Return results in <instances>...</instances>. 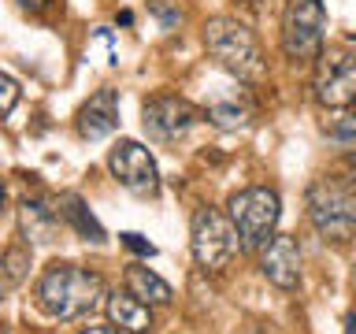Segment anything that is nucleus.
Masks as SVG:
<instances>
[{
    "mask_svg": "<svg viewBox=\"0 0 356 334\" xmlns=\"http://www.w3.org/2000/svg\"><path fill=\"white\" fill-rule=\"evenodd\" d=\"M353 182H356V167H353Z\"/></svg>",
    "mask_w": 356,
    "mask_h": 334,
    "instance_id": "a878e982",
    "label": "nucleus"
},
{
    "mask_svg": "<svg viewBox=\"0 0 356 334\" xmlns=\"http://www.w3.org/2000/svg\"><path fill=\"white\" fill-rule=\"evenodd\" d=\"M323 26H327L323 0H286L282 52L289 60H316L323 52Z\"/></svg>",
    "mask_w": 356,
    "mask_h": 334,
    "instance_id": "423d86ee",
    "label": "nucleus"
},
{
    "mask_svg": "<svg viewBox=\"0 0 356 334\" xmlns=\"http://www.w3.org/2000/svg\"><path fill=\"white\" fill-rule=\"evenodd\" d=\"M316 78H312V89H316V100L323 108H349L356 100V56L349 49H327L316 56Z\"/></svg>",
    "mask_w": 356,
    "mask_h": 334,
    "instance_id": "0eeeda50",
    "label": "nucleus"
},
{
    "mask_svg": "<svg viewBox=\"0 0 356 334\" xmlns=\"http://www.w3.org/2000/svg\"><path fill=\"white\" fill-rule=\"evenodd\" d=\"M149 8H152V15H156V19H160V22H163V26H167V30H171V26H178V19H182V15H178V11H175V8H167V4H160V0H152V4H149Z\"/></svg>",
    "mask_w": 356,
    "mask_h": 334,
    "instance_id": "412c9836",
    "label": "nucleus"
},
{
    "mask_svg": "<svg viewBox=\"0 0 356 334\" xmlns=\"http://www.w3.org/2000/svg\"><path fill=\"white\" fill-rule=\"evenodd\" d=\"M189 245H193V260L204 267V271H211V275L222 271L241 249L230 216H222V212L211 208V205L193 212V223H189Z\"/></svg>",
    "mask_w": 356,
    "mask_h": 334,
    "instance_id": "20e7f679",
    "label": "nucleus"
},
{
    "mask_svg": "<svg viewBox=\"0 0 356 334\" xmlns=\"http://www.w3.org/2000/svg\"><path fill=\"white\" fill-rule=\"evenodd\" d=\"M345 334H356V312H353V316H345Z\"/></svg>",
    "mask_w": 356,
    "mask_h": 334,
    "instance_id": "b1692460",
    "label": "nucleus"
},
{
    "mask_svg": "<svg viewBox=\"0 0 356 334\" xmlns=\"http://www.w3.org/2000/svg\"><path fill=\"white\" fill-rule=\"evenodd\" d=\"M204 45H208V52L216 56V63L222 71H230L234 78H241V82H260L264 71H267V60L260 52L256 33L238 19H227V15L208 19L204 22Z\"/></svg>",
    "mask_w": 356,
    "mask_h": 334,
    "instance_id": "f03ea898",
    "label": "nucleus"
},
{
    "mask_svg": "<svg viewBox=\"0 0 356 334\" xmlns=\"http://www.w3.org/2000/svg\"><path fill=\"white\" fill-rule=\"evenodd\" d=\"M327 138L338 145L345 156H353V160H356V111H341V116H334V122L327 127Z\"/></svg>",
    "mask_w": 356,
    "mask_h": 334,
    "instance_id": "f3484780",
    "label": "nucleus"
},
{
    "mask_svg": "<svg viewBox=\"0 0 356 334\" xmlns=\"http://www.w3.org/2000/svg\"><path fill=\"white\" fill-rule=\"evenodd\" d=\"M108 167H111V175L119 178V186L130 189V193H138V197H156V189H160L156 160L141 141H119L108 156Z\"/></svg>",
    "mask_w": 356,
    "mask_h": 334,
    "instance_id": "1a4fd4ad",
    "label": "nucleus"
},
{
    "mask_svg": "<svg viewBox=\"0 0 356 334\" xmlns=\"http://www.w3.org/2000/svg\"><path fill=\"white\" fill-rule=\"evenodd\" d=\"M56 227H60V212H56L44 197H26L19 205V234L33 241H52Z\"/></svg>",
    "mask_w": 356,
    "mask_h": 334,
    "instance_id": "ddd939ff",
    "label": "nucleus"
},
{
    "mask_svg": "<svg viewBox=\"0 0 356 334\" xmlns=\"http://www.w3.org/2000/svg\"><path fill=\"white\" fill-rule=\"evenodd\" d=\"M26 275H30V249L26 245H11V249L0 256V289L19 286Z\"/></svg>",
    "mask_w": 356,
    "mask_h": 334,
    "instance_id": "dca6fc26",
    "label": "nucleus"
},
{
    "mask_svg": "<svg viewBox=\"0 0 356 334\" xmlns=\"http://www.w3.org/2000/svg\"><path fill=\"white\" fill-rule=\"evenodd\" d=\"M4 197H8V189H4V182H0V208H4Z\"/></svg>",
    "mask_w": 356,
    "mask_h": 334,
    "instance_id": "393cba45",
    "label": "nucleus"
},
{
    "mask_svg": "<svg viewBox=\"0 0 356 334\" xmlns=\"http://www.w3.org/2000/svg\"><path fill=\"white\" fill-rule=\"evenodd\" d=\"M230 223L241 238V249H264L271 241V234L278 227V193L267 186H249V189H238L230 197Z\"/></svg>",
    "mask_w": 356,
    "mask_h": 334,
    "instance_id": "7ed1b4c3",
    "label": "nucleus"
},
{
    "mask_svg": "<svg viewBox=\"0 0 356 334\" xmlns=\"http://www.w3.org/2000/svg\"><path fill=\"white\" fill-rule=\"evenodd\" d=\"M115 127H119V93L104 86L78 108V134H82L86 141H100Z\"/></svg>",
    "mask_w": 356,
    "mask_h": 334,
    "instance_id": "9b49d317",
    "label": "nucleus"
},
{
    "mask_svg": "<svg viewBox=\"0 0 356 334\" xmlns=\"http://www.w3.org/2000/svg\"><path fill=\"white\" fill-rule=\"evenodd\" d=\"M19 93H22V89H19V82H15V78L0 71V119H4L8 111L19 104Z\"/></svg>",
    "mask_w": 356,
    "mask_h": 334,
    "instance_id": "6ab92c4d",
    "label": "nucleus"
},
{
    "mask_svg": "<svg viewBox=\"0 0 356 334\" xmlns=\"http://www.w3.org/2000/svg\"><path fill=\"white\" fill-rule=\"evenodd\" d=\"M22 8H30V11H41V8H49V0H19Z\"/></svg>",
    "mask_w": 356,
    "mask_h": 334,
    "instance_id": "4be33fe9",
    "label": "nucleus"
},
{
    "mask_svg": "<svg viewBox=\"0 0 356 334\" xmlns=\"http://www.w3.org/2000/svg\"><path fill=\"white\" fill-rule=\"evenodd\" d=\"M119 241L127 245V249H134L138 256H156V245L152 241H145L141 234H134V230H127V234H119Z\"/></svg>",
    "mask_w": 356,
    "mask_h": 334,
    "instance_id": "aec40b11",
    "label": "nucleus"
},
{
    "mask_svg": "<svg viewBox=\"0 0 356 334\" xmlns=\"http://www.w3.org/2000/svg\"><path fill=\"white\" fill-rule=\"evenodd\" d=\"M208 119L216 122L219 130H241L245 122H249V116H245L241 104H211L208 108Z\"/></svg>",
    "mask_w": 356,
    "mask_h": 334,
    "instance_id": "a211bd4d",
    "label": "nucleus"
},
{
    "mask_svg": "<svg viewBox=\"0 0 356 334\" xmlns=\"http://www.w3.org/2000/svg\"><path fill=\"white\" fill-rule=\"evenodd\" d=\"M33 297H38V308L44 316L71 323V319H82L104 305V278L97 271H89V267L56 260L41 271Z\"/></svg>",
    "mask_w": 356,
    "mask_h": 334,
    "instance_id": "f257e3e1",
    "label": "nucleus"
},
{
    "mask_svg": "<svg viewBox=\"0 0 356 334\" xmlns=\"http://www.w3.org/2000/svg\"><path fill=\"white\" fill-rule=\"evenodd\" d=\"M141 122H145V134H149L152 141L171 145L197 127V108L189 104V100L175 97V93H156V97L145 100Z\"/></svg>",
    "mask_w": 356,
    "mask_h": 334,
    "instance_id": "6e6552de",
    "label": "nucleus"
},
{
    "mask_svg": "<svg viewBox=\"0 0 356 334\" xmlns=\"http://www.w3.org/2000/svg\"><path fill=\"white\" fill-rule=\"evenodd\" d=\"M56 212H60L63 223H71L78 238L86 241H104V227L97 223V216L89 212V205L78 193H60V200H56Z\"/></svg>",
    "mask_w": 356,
    "mask_h": 334,
    "instance_id": "4468645a",
    "label": "nucleus"
},
{
    "mask_svg": "<svg viewBox=\"0 0 356 334\" xmlns=\"http://www.w3.org/2000/svg\"><path fill=\"white\" fill-rule=\"evenodd\" d=\"M82 334H119L115 327H86Z\"/></svg>",
    "mask_w": 356,
    "mask_h": 334,
    "instance_id": "5701e85b",
    "label": "nucleus"
},
{
    "mask_svg": "<svg viewBox=\"0 0 356 334\" xmlns=\"http://www.w3.org/2000/svg\"><path fill=\"white\" fill-rule=\"evenodd\" d=\"M127 294H134L138 301H145V305H152V308L171 305V297H175L171 286H167L156 271L141 267V264H130L127 267Z\"/></svg>",
    "mask_w": 356,
    "mask_h": 334,
    "instance_id": "2eb2a0df",
    "label": "nucleus"
},
{
    "mask_svg": "<svg viewBox=\"0 0 356 334\" xmlns=\"http://www.w3.org/2000/svg\"><path fill=\"white\" fill-rule=\"evenodd\" d=\"M260 271L278 289H293L300 283V249L289 234H271V241L260 249Z\"/></svg>",
    "mask_w": 356,
    "mask_h": 334,
    "instance_id": "9d476101",
    "label": "nucleus"
},
{
    "mask_svg": "<svg viewBox=\"0 0 356 334\" xmlns=\"http://www.w3.org/2000/svg\"><path fill=\"white\" fill-rule=\"evenodd\" d=\"M308 219L327 241H349L356 238V205L349 189L334 178H316L308 186Z\"/></svg>",
    "mask_w": 356,
    "mask_h": 334,
    "instance_id": "39448f33",
    "label": "nucleus"
},
{
    "mask_svg": "<svg viewBox=\"0 0 356 334\" xmlns=\"http://www.w3.org/2000/svg\"><path fill=\"white\" fill-rule=\"evenodd\" d=\"M108 319L119 334H149L152 331V305H145L134 294H111L104 301Z\"/></svg>",
    "mask_w": 356,
    "mask_h": 334,
    "instance_id": "f8f14e48",
    "label": "nucleus"
}]
</instances>
